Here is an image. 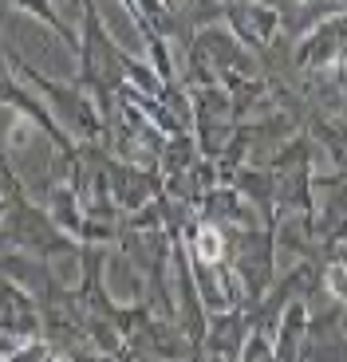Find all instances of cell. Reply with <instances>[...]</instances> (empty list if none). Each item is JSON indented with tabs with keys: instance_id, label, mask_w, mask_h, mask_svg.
<instances>
[{
	"instance_id": "cell-4",
	"label": "cell",
	"mask_w": 347,
	"mask_h": 362,
	"mask_svg": "<svg viewBox=\"0 0 347 362\" xmlns=\"http://www.w3.org/2000/svg\"><path fill=\"white\" fill-rule=\"evenodd\" d=\"M343 40H347V20H343V12H331L320 24H312L304 36H296L292 64L300 67V71L343 67Z\"/></svg>"
},
{
	"instance_id": "cell-6",
	"label": "cell",
	"mask_w": 347,
	"mask_h": 362,
	"mask_svg": "<svg viewBox=\"0 0 347 362\" xmlns=\"http://www.w3.org/2000/svg\"><path fill=\"white\" fill-rule=\"evenodd\" d=\"M0 335L12 339L40 335V299L8 276H0Z\"/></svg>"
},
{
	"instance_id": "cell-12",
	"label": "cell",
	"mask_w": 347,
	"mask_h": 362,
	"mask_svg": "<svg viewBox=\"0 0 347 362\" xmlns=\"http://www.w3.org/2000/svg\"><path fill=\"white\" fill-rule=\"evenodd\" d=\"M0 67H4V59H0Z\"/></svg>"
},
{
	"instance_id": "cell-7",
	"label": "cell",
	"mask_w": 347,
	"mask_h": 362,
	"mask_svg": "<svg viewBox=\"0 0 347 362\" xmlns=\"http://www.w3.org/2000/svg\"><path fill=\"white\" fill-rule=\"evenodd\" d=\"M47 213H52V221L64 228L67 236H75V233H79V221H83V197L64 181V185H55V189H52Z\"/></svg>"
},
{
	"instance_id": "cell-2",
	"label": "cell",
	"mask_w": 347,
	"mask_h": 362,
	"mask_svg": "<svg viewBox=\"0 0 347 362\" xmlns=\"http://www.w3.org/2000/svg\"><path fill=\"white\" fill-rule=\"evenodd\" d=\"M0 248H20V252L40 256V260H55V256L75 252L79 240L67 236L52 221V213L24 193V197H12L8 213L0 217Z\"/></svg>"
},
{
	"instance_id": "cell-1",
	"label": "cell",
	"mask_w": 347,
	"mask_h": 362,
	"mask_svg": "<svg viewBox=\"0 0 347 362\" xmlns=\"http://www.w3.org/2000/svg\"><path fill=\"white\" fill-rule=\"evenodd\" d=\"M0 59L12 67L16 79L32 83V87L40 90V99L47 103V110L55 115V122H59L67 134H75L79 142L103 138V115H99V107H95V99L79 87V83H55L52 75H44L40 67L20 59V52L12 44H4V40H0Z\"/></svg>"
},
{
	"instance_id": "cell-9",
	"label": "cell",
	"mask_w": 347,
	"mask_h": 362,
	"mask_svg": "<svg viewBox=\"0 0 347 362\" xmlns=\"http://www.w3.org/2000/svg\"><path fill=\"white\" fill-rule=\"evenodd\" d=\"M142 44H147V64L154 67V75L162 83H174V59H170V47H166V36L147 32V36H142Z\"/></svg>"
},
{
	"instance_id": "cell-5",
	"label": "cell",
	"mask_w": 347,
	"mask_h": 362,
	"mask_svg": "<svg viewBox=\"0 0 347 362\" xmlns=\"http://www.w3.org/2000/svg\"><path fill=\"white\" fill-rule=\"evenodd\" d=\"M245 335H249V319H245V308H241V303L210 311V323H205V335H201L198 358H241Z\"/></svg>"
},
{
	"instance_id": "cell-3",
	"label": "cell",
	"mask_w": 347,
	"mask_h": 362,
	"mask_svg": "<svg viewBox=\"0 0 347 362\" xmlns=\"http://www.w3.org/2000/svg\"><path fill=\"white\" fill-rule=\"evenodd\" d=\"M0 107L4 110H16L20 118H28L32 127L40 130V134L47 138V142L59 150V158H64V170H72L75 162H79V146L72 142V134H67L59 122H55V115L47 110V103L40 99V95H32V90L24 87V83L16 79V75H8L4 67H0Z\"/></svg>"
},
{
	"instance_id": "cell-10",
	"label": "cell",
	"mask_w": 347,
	"mask_h": 362,
	"mask_svg": "<svg viewBox=\"0 0 347 362\" xmlns=\"http://www.w3.org/2000/svg\"><path fill=\"white\" fill-rule=\"evenodd\" d=\"M4 213H8V197H4V193H0V217H4Z\"/></svg>"
},
{
	"instance_id": "cell-11",
	"label": "cell",
	"mask_w": 347,
	"mask_h": 362,
	"mask_svg": "<svg viewBox=\"0 0 347 362\" xmlns=\"http://www.w3.org/2000/svg\"><path fill=\"white\" fill-rule=\"evenodd\" d=\"M75 8H79V0H75Z\"/></svg>"
},
{
	"instance_id": "cell-8",
	"label": "cell",
	"mask_w": 347,
	"mask_h": 362,
	"mask_svg": "<svg viewBox=\"0 0 347 362\" xmlns=\"http://www.w3.org/2000/svg\"><path fill=\"white\" fill-rule=\"evenodd\" d=\"M8 4H12L16 12H28V16H36L40 24H47V28L55 32V36H59V40H64V44L75 52V44H79V32H75V28L67 24V20L59 16V12H55L52 0H8Z\"/></svg>"
}]
</instances>
